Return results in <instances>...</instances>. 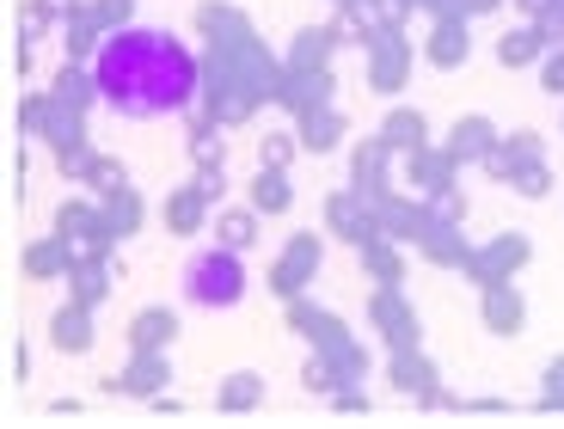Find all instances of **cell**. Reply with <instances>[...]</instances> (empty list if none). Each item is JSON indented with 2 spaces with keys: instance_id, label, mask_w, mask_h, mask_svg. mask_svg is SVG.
I'll use <instances>...</instances> for the list:
<instances>
[{
  "instance_id": "cell-2",
  "label": "cell",
  "mask_w": 564,
  "mask_h": 429,
  "mask_svg": "<svg viewBox=\"0 0 564 429\" xmlns=\"http://www.w3.org/2000/svg\"><path fill=\"white\" fill-rule=\"evenodd\" d=\"M178 295L203 314H221V307H240L246 300V264L240 252H227V245H203V252L184 257L178 271Z\"/></svg>"
},
{
  "instance_id": "cell-1",
  "label": "cell",
  "mask_w": 564,
  "mask_h": 429,
  "mask_svg": "<svg viewBox=\"0 0 564 429\" xmlns=\"http://www.w3.org/2000/svg\"><path fill=\"white\" fill-rule=\"evenodd\" d=\"M93 92L105 111L148 123V117H178L197 105L203 68L191 43L160 25H123L93 50Z\"/></svg>"
}]
</instances>
